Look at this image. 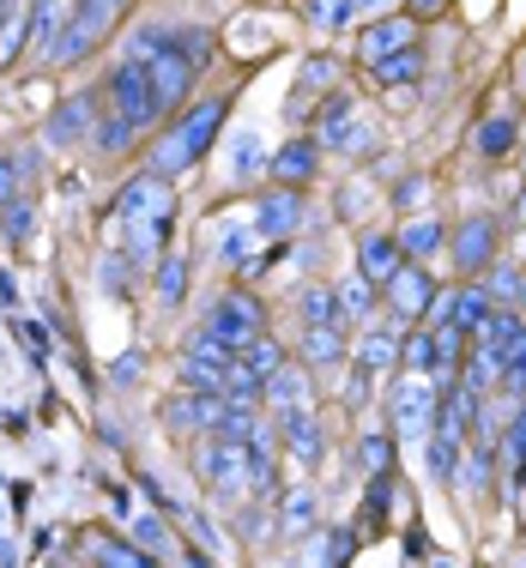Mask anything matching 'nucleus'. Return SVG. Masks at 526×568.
I'll list each match as a JSON object with an SVG mask.
<instances>
[{"instance_id": "1", "label": "nucleus", "mask_w": 526, "mask_h": 568, "mask_svg": "<svg viewBox=\"0 0 526 568\" xmlns=\"http://www.w3.org/2000/svg\"><path fill=\"white\" fill-rule=\"evenodd\" d=\"M110 103H115L121 121H133V128H152V121L164 115V98H158V85H152V67L133 55V49L115 61V73H110Z\"/></svg>"}, {"instance_id": "2", "label": "nucleus", "mask_w": 526, "mask_h": 568, "mask_svg": "<svg viewBox=\"0 0 526 568\" xmlns=\"http://www.w3.org/2000/svg\"><path fill=\"white\" fill-rule=\"evenodd\" d=\"M115 12H121V0H85V7L73 12V24L55 37L49 61H79V55H91V43H98V37L115 24Z\"/></svg>"}, {"instance_id": "3", "label": "nucleus", "mask_w": 526, "mask_h": 568, "mask_svg": "<svg viewBox=\"0 0 526 568\" xmlns=\"http://www.w3.org/2000/svg\"><path fill=\"white\" fill-rule=\"evenodd\" d=\"M170 206H175L170 182H164V175H152V170L133 175V182L115 194V219L121 224H158V219H170Z\"/></svg>"}, {"instance_id": "4", "label": "nucleus", "mask_w": 526, "mask_h": 568, "mask_svg": "<svg viewBox=\"0 0 526 568\" xmlns=\"http://www.w3.org/2000/svg\"><path fill=\"white\" fill-rule=\"evenodd\" d=\"M200 478H206L219 496H231V503H249V471H242V442H219V436H212L206 448H200Z\"/></svg>"}, {"instance_id": "5", "label": "nucleus", "mask_w": 526, "mask_h": 568, "mask_svg": "<svg viewBox=\"0 0 526 568\" xmlns=\"http://www.w3.org/2000/svg\"><path fill=\"white\" fill-rule=\"evenodd\" d=\"M436 387H429V382H399L394 387V429H399V436H406V442H424L429 436V429H436Z\"/></svg>"}, {"instance_id": "6", "label": "nucleus", "mask_w": 526, "mask_h": 568, "mask_svg": "<svg viewBox=\"0 0 526 568\" xmlns=\"http://www.w3.org/2000/svg\"><path fill=\"white\" fill-rule=\"evenodd\" d=\"M206 333H219V339H231L242 351L254 333H266V315H261L254 296H219V308L206 315Z\"/></svg>"}, {"instance_id": "7", "label": "nucleus", "mask_w": 526, "mask_h": 568, "mask_svg": "<svg viewBox=\"0 0 526 568\" xmlns=\"http://www.w3.org/2000/svg\"><path fill=\"white\" fill-rule=\"evenodd\" d=\"M303 194H296V187H279V194H266L261 206H254V230H261V236H273V242H291L296 230H303Z\"/></svg>"}, {"instance_id": "8", "label": "nucleus", "mask_w": 526, "mask_h": 568, "mask_svg": "<svg viewBox=\"0 0 526 568\" xmlns=\"http://www.w3.org/2000/svg\"><path fill=\"white\" fill-rule=\"evenodd\" d=\"M224 110H231L224 98H206V103H194V110L175 121V140L188 145V158H194V164L212 152V140H219V128H224Z\"/></svg>"}, {"instance_id": "9", "label": "nucleus", "mask_w": 526, "mask_h": 568, "mask_svg": "<svg viewBox=\"0 0 526 568\" xmlns=\"http://www.w3.org/2000/svg\"><path fill=\"white\" fill-rule=\"evenodd\" d=\"M448 248H454V266H461V273H484V266H490V254H496V224L478 212V219H466L461 230H454Z\"/></svg>"}, {"instance_id": "10", "label": "nucleus", "mask_w": 526, "mask_h": 568, "mask_svg": "<svg viewBox=\"0 0 526 568\" xmlns=\"http://www.w3.org/2000/svg\"><path fill=\"white\" fill-rule=\"evenodd\" d=\"M472 339H478V351H472V357H484L496 375H503L508 351H515V345L526 339V327H520V315H496V308H490V321H484V327L472 333Z\"/></svg>"}, {"instance_id": "11", "label": "nucleus", "mask_w": 526, "mask_h": 568, "mask_svg": "<svg viewBox=\"0 0 526 568\" xmlns=\"http://www.w3.org/2000/svg\"><path fill=\"white\" fill-rule=\"evenodd\" d=\"M279 436H285V448L303 459V466H321V459H327V448H321V424L308 417V405L279 412Z\"/></svg>"}, {"instance_id": "12", "label": "nucleus", "mask_w": 526, "mask_h": 568, "mask_svg": "<svg viewBox=\"0 0 526 568\" xmlns=\"http://www.w3.org/2000/svg\"><path fill=\"white\" fill-rule=\"evenodd\" d=\"M406 266V248H399V236H387V230H370L363 236V254H357V273L370 278V284H387Z\"/></svg>"}, {"instance_id": "13", "label": "nucleus", "mask_w": 526, "mask_h": 568, "mask_svg": "<svg viewBox=\"0 0 526 568\" xmlns=\"http://www.w3.org/2000/svg\"><path fill=\"white\" fill-rule=\"evenodd\" d=\"M429 296H436V284L417 273V266H399V273L387 278V308H394L399 321H417L429 308Z\"/></svg>"}, {"instance_id": "14", "label": "nucleus", "mask_w": 526, "mask_h": 568, "mask_svg": "<svg viewBox=\"0 0 526 568\" xmlns=\"http://www.w3.org/2000/svg\"><path fill=\"white\" fill-rule=\"evenodd\" d=\"M345 321H327V327H303V363L308 369H340L345 363Z\"/></svg>"}, {"instance_id": "15", "label": "nucleus", "mask_w": 526, "mask_h": 568, "mask_svg": "<svg viewBox=\"0 0 526 568\" xmlns=\"http://www.w3.org/2000/svg\"><path fill=\"white\" fill-rule=\"evenodd\" d=\"M254 236H261L254 224L224 219V224H219V236H212V254H219V261L231 266V273H249V266H254Z\"/></svg>"}, {"instance_id": "16", "label": "nucleus", "mask_w": 526, "mask_h": 568, "mask_svg": "<svg viewBox=\"0 0 526 568\" xmlns=\"http://www.w3.org/2000/svg\"><path fill=\"white\" fill-rule=\"evenodd\" d=\"M315 152H321L315 140H291L285 152H273V158H266V170H273V175H279V182H285V187H303L308 175L321 170V158H315Z\"/></svg>"}, {"instance_id": "17", "label": "nucleus", "mask_w": 526, "mask_h": 568, "mask_svg": "<svg viewBox=\"0 0 526 568\" xmlns=\"http://www.w3.org/2000/svg\"><path fill=\"white\" fill-rule=\"evenodd\" d=\"M261 399L273 405V412H291V405H308V399H315V394H308V369H291V363H279V369L261 382Z\"/></svg>"}, {"instance_id": "18", "label": "nucleus", "mask_w": 526, "mask_h": 568, "mask_svg": "<svg viewBox=\"0 0 526 568\" xmlns=\"http://www.w3.org/2000/svg\"><path fill=\"white\" fill-rule=\"evenodd\" d=\"M24 19H31V49H37V55H49L55 37L67 31V0H31Z\"/></svg>"}, {"instance_id": "19", "label": "nucleus", "mask_w": 526, "mask_h": 568, "mask_svg": "<svg viewBox=\"0 0 526 568\" xmlns=\"http://www.w3.org/2000/svg\"><path fill=\"white\" fill-rule=\"evenodd\" d=\"M424 442H429V454H424V459H429V478H442V484H448L454 471H461L466 436H454V429H442V424H436V429H429Z\"/></svg>"}, {"instance_id": "20", "label": "nucleus", "mask_w": 526, "mask_h": 568, "mask_svg": "<svg viewBox=\"0 0 526 568\" xmlns=\"http://www.w3.org/2000/svg\"><path fill=\"white\" fill-rule=\"evenodd\" d=\"M406 43H412V19H375L370 31H363V61H382Z\"/></svg>"}, {"instance_id": "21", "label": "nucleus", "mask_w": 526, "mask_h": 568, "mask_svg": "<svg viewBox=\"0 0 526 568\" xmlns=\"http://www.w3.org/2000/svg\"><path fill=\"white\" fill-rule=\"evenodd\" d=\"M448 303H454V327H461L466 339H472V333H478L484 321H490L496 296H490V291H478V284H466V291H454V296H448Z\"/></svg>"}, {"instance_id": "22", "label": "nucleus", "mask_w": 526, "mask_h": 568, "mask_svg": "<svg viewBox=\"0 0 526 568\" xmlns=\"http://www.w3.org/2000/svg\"><path fill=\"white\" fill-rule=\"evenodd\" d=\"M91 103H98V98H85V91H79V98H67L61 110H55V121H49V145H73L79 133H85V121H91Z\"/></svg>"}, {"instance_id": "23", "label": "nucleus", "mask_w": 526, "mask_h": 568, "mask_svg": "<svg viewBox=\"0 0 526 568\" xmlns=\"http://www.w3.org/2000/svg\"><path fill=\"white\" fill-rule=\"evenodd\" d=\"M370 73H375V85H412V79L424 73V55L406 43V49H394V55L370 61Z\"/></svg>"}, {"instance_id": "24", "label": "nucleus", "mask_w": 526, "mask_h": 568, "mask_svg": "<svg viewBox=\"0 0 526 568\" xmlns=\"http://www.w3.org/2000/svg\"><path fill=\"white\" fill-rule=\"evenodd\" d=\"M399 351H406V345H399V327H370V333H363V345H357V363L375 375V369H387Z\"/></svg>"}, {"instance_id": "25", "label": "nucleus", "mask_w": 526, "mask_h": 568, "mask_svg": "<svg viewBox=\"0 0 526 568\" xmlns=\"http://www.w3.org/2000/svg\"><path fill=\"white\" fill-rule=\"evenodd\" d=\"M261 170H266V145H261V133H254V128H242L231 140V175H236V182H254Z\"/></svg>"}, {"instance_id": "26", "label": "nucleus", "mask_w": 526, "mask_h": 568, "mask_svg": "<svg viewBox=\"0 0 526 568\" xmlns=\"http://www.w3.org/2000/svg\"><path fill=\"white\" fill-rule=\"evenodd\" d=\"M188 164H194V158H188V145L175 140V128H170L164 140L152 145V158H145V170H152V175H164V182H170V175H182Z\"/></svg>"}, {"instance_id": "27", "label": "nucleus", "mask_w": 526, "mask_h": 568, "mask_svg": "<svg viewBox=\"0 0 526 568\" xmlns=\"http://www.w3.org/2000/svg\"><path fill=\"white\" fill-rule=\"evenodd\" d=\"M296 303H303V321H308V327H327V321H345V315H340V291H327V284H308V291L296 296Z\"/></svg>"}, {"instance_id": "28", "label": "nucleus", "mask_w": 526, "mask_h": 568, "mask_svg": "<svg viewBox=\"0 0 526 568\" xmlns=\"http://www.w3.org/2000/svg\"><path fill=\"white\" fill-rule=\"evenodd\" d=\"M133 545H140L145 550V557H170V545H175V538H170V526L164 520H158V514H133Z\"/></svg>"}, {"instance_id": "29", "label": "nucleus", "mask_w": 526, "mask_h": 568, "mask_svg": "<svg viewBox=\"0 0 526 568\" xmlns=\"http://www.w3.org/2000/svg\"><path fill=\"white\" fill-rule=\"evenodd\" d=\"M188 296V254H164V266H158V303L175 308Z\"/></svg>"}, {"instance_id": "30", "label": "nucleus", "mask_w": 526, "mask_h": 568, "mask_svg": "<svg viewBox=\"0 0 526 568\" xmlns=\"http://www.w3.org/2000/svg\"><path fill=\"white\" fill-rule=\"evenodd\" d=\"M351 140V98L321 103V145H345Z\"/></svg>"}, {"instance_id": "31", "label": "nucleus", "mask_w": 526, "mask_h": 568, "mask_svg": "<svg viewBox=\"0 0 526 568\" xmlns=\"http://www.w3.org/2000/svg\"><path fill=\"white\" fill-rule=\"evenodd\" d=\"M279 526H285V532H308V526H315V490H291L285 503H279Z\"/></svg>"}, {"instance_id": "32", "label": "nucleus", "mask_w": 526, "mask_h": 568, "mask_svg": "<svg viewBox=\"0 0 526 568\" xmlns=\"http://www.w3.org/2000/svg\"><path fill=\"white\" fill-rule=\"evenodd\" d=\"M442 242H448V230H442L436 219H417V224L406 230V236H399V248H406V254H417V261H424V254H436Z\"/></svg>"}, {"instance_id": "33", "label": "nucleus", "mask_w": 526, "mask_h": 568, "mask_svg": "<svg viewBox=\"0 0 526 568\" xmlns=\"http://www.w3.org/2000/svg\"><path fill=\"white\" fill-rule=\"evenodd\" d=\"M370 278H363V273H351L345 284H340V315L345 321H370Z\"/></svg>"}, {"instance_id": "34", "label": "nucleus", "mask_w": 526, "mask_h": 568, "mask_svg": "<svg viewBox=\"0 0 526 568\" xmlns=\"http://www.w3.org/2000/svg\"><path fill=\"white\" fill-rule=\"evenodd\" d=\"M242 363H249V369H254V375H261V382H266V375H273L279 363H285V351H279L273 339H266V333H254V339L242 345Z\"/></svg>"}, {"instance_id": "35", "label": "nucleus", "mask_w": 526, "mask_h": 568, "mask_svg": "<svg viewBox=\"0 0 526 568\" xmlns=\"http://www.w3.org/2000/svg\"><path fill=\"white\" fill-rule=\"evenodd\" d=\"M508 145H515V121H508V115H496V121H484V128H478V152L484 158H508Z\"/></svg>"}, {"instance_id": "36", "label": "nucleus", "mask_w": 526, "mask_h": 568, "mask_svg": "<svg viewBox=\"0 0 526 568\" xmlns=\"http://www.w3.org/2000/svg\"><path fill=\"white\" fill-rule=\"evenodd\" d=\"M308 19H315L321 31H340V24L357 19V7H351V0H308Z\"/></svg>"}, {"instance_id": "37", "label": "nucleus", "mask_w": 526, "mask_h": 568, "mask_svg": "<svg viewBox=\"0 0 526 568\" xmlns=\"http://www.w3.org/2000/svg\"><path fill=\"white\" fill-rule=\"evenodd\" d=\"M133 133H140V128H133V121L110 115V121H103L98 133H91V140H98V152H128V145H133Z\"/></svg>"}, {"instance_id": "38", "label": "nucleus", "mask_w": 526, "mask_h": 568, "mask_svg": "<svg viewBox=\"0 0 526 568\" xmlns=\"http://www.w3.org/2000/svg\"><path fill=\"white\" fill-rule=\"evenodd\" d=\"M351 550H357V532H351V526H340V532H321V550H315V562H345Z\"/></svg>"}, {"instance_id": "39", "label": "nucleus", "mask_w": 526, "mask_h": 568, "mask_svg": "<svg viewBox=\"0 0 526 568\" xmlns=\"http://www.w3.org/2000/svg\"><path fill=\"white\" fill-rule=\"evenodd\" d=\"M91 557H98V562H115V568H140V562H152L145 550H121L115 538H98V545H91Z\"/></svg>"}, {"instance_id": "40", "label": "nucleus", "mask_w": 526, "mask_h": 568, "mask_svg": "<svg viewBox=\"0 0 526 568\" xmlns=\"http://www.w3.org/2000/svg\"><path fill=\"white\" fill-rule=\"evenodd\" d=\"M387 503H394V478H387V466H382V471H370V496H363V508H370L375 520H382Z\"/></svg>"}, {"instance_id": "41", "label": "nucleus", "mask_w": 526, "mask_h": 568, "mask_svg": "<svg viewBox=\"0 0 526 568\" xmlns=\"http://www.w3.org/2000/svg\"><path fill=\"white\" fill-rule=\"evenodd\" d=\"M406 351H412V369L417 375H436V333H417Z\"/></svg>"}, {"instance_id": "42", "label": "nucleus", "mask_w": 526, "mask_h": 568, "mask_svg": "<svg viewBox=\"0 0 526 568\" xmlns=\"http://www.w3.org/2000/svg\"><path fill=\"white\" fill-rule=\"evenodd\" d=\"M0 212H7V236H12V242H24V230H31V206H24L19 194H12Z\"/></svg>"}, {"instance_id": "43", "label": "nucleus", "mask_w": 526, "mask_h": 568, "mask_svg": "<svg viewBox=\"0 0 526 568\" xmlns=\"http://www.w3.org/2000/svg\"><path fill=\"white\" fill-rule=\"evenodd\" d=\"M363 466H370V471L394 466V448H387V436H370V442H363Z\"/></svg>"}, {"instance_id": "44", "label": "nucleus", "mask_w": 526, "mask_h": 568, "mask_svg": "<svg viewBox=\"0 0 526 568\" xmlns=\"http://www.w3.org/2000/svg\"><path fill=\"white\" fill-rule=\"evenodd\" d=\"M508 454H515V466L526 471V405L515 412V424H508Z\"/></svg>"}, {"instance_id": "45", "label": "nucleus", "mask_w": 526, "mask_h": 568, "mask_svg": "<svg viewBox=\"0 0 526 568\" xmlns=\"http://www.w3.org/2000/svg\"><path fill=\"white\" fill-rule=\"evenodd\" d=\"M103 291H110V296H128V266H121V254H110V261H103Z\"/></svg>"}, {"instance_id": "46", "label": "nucleus", "mask_w": 526, "mask_h": 568, "mask_svg": "<svg viewBox=\"0 0 526 568\" xmlns=\"http://www.w3.org/2000/svg\"><path fill=\"white\" fill-rule=\"evenodd\" d=\"M321 85H333V61H321V55H315V61L303 67V91H321Z\"/></svg>"}, {"instance_id": "47", "label": "nucleus", "mask_w": 526, "mask_h": 568, "mask_svg": "<svg viewBox=\"0 0 526 568\" xmlns=\"http://www.w3.org/2000/svg\"><path fill=\"white\" fill-rule=\"evenodd\" d=\"M12 194H19V164H12V158H0V206H7Z\"/></svg>"}, {"instance_id": "48", "label": "nucleus", "mask_w": 526, "mask_h": 568, "mask_svg": "<svg viewBox=\"0 0 526 568\" xmlns=\"http://www.w3.org/2000/svg\"><path fill=\"white\" fill-rule=\"evenodd\" d=\"M188 532H194L200 545H219V526H212L206 514H188Z\"/></svg>"}, {"instance_id": "49", "label": "nucleus", "mask_w": 526, "mask_h": 568, "mask_svg": "<svg viewBox=\"0 0 526 568\" xmlns=\"http://www.w3.org/2000/svg\"><path fill=\"white\" fill-rule=\"evenodd\" d=\"M0 308H19V278L0 266Z\"/></svg>"}, {"instance_id": "50", "label": "nucleus", "mask_w": 526, "mask_h": 568, "mask_svg": "<svg viewBox=\"0 0 526 568\" xmlns=\"http://www.w3.org/2000/svg\"><path fill=\"white\" fill-rule=\"evenodd\" d=\"M412 12H417V19H429V12H442V0H412Z\"/></svg>"}, {"instance_id": "51", "label": "nucleus", "mask_w": 526, "mask_h": 568, "mask_svg": "<svg viewBox=\"0 0 526 568\" xmlns=\"http://www.w3.org/2000/svg\"><path fill=\"white\" fill-rule=\"evenodd\" d=\"M12 12H19V0H0V24H7V19H12Z\"/></svg>"}, {"instance_id": "52", "label": "nucleus", "mask_w": 526, "mask_h": 568, "mask_svg": "<svg viewBox=\"0 0 526 568\" xmlns=\"http://www.w3.org/2000/svg\"><path fill=\"white\" fill-rule=\"evenodd\" d=\"M0 562H12V550H7V538H0Z\"/></svg>"}, {"instance_id": "53", "label": "nucleus", "mask_w": 526, "mask_h": 568, "mask_svg": "<svg viewBox=\"0 0 526 568\" xmlns=\"http://www.w3.org/2000/svg\"><path fill=\"white\" fill-rule=\"evenodd\" d=\"M0 490H7V484H0Z\"/></svg>"}]
</instances>
